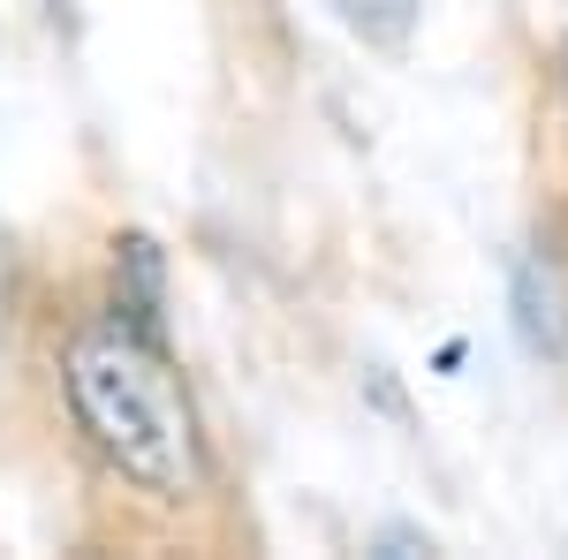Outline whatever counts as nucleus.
Returning <instances> with one entry per match:
<instances>
[{
	"label": "nucleus",
	"instance_id": "1",
	"mask_svg": "<svg viewBox=\"0 0 568 560\" xmlns=\"http://www.w3.org/2000/svg\"><path fill=\"white\" fill-rule=\"evenodd\" d=\"M69 409H77L84 439L130 485L160 492V500H190L205 485L197 409H190V387H182L160 334H144L130 318H106V326L77 334V348H69Z\"/></svg>",
	"mask_w": 568,
	"mask_h": 560
},
{
	"label": "nucleus",
	"instance_id": "2",
	"mask_svg": "<svg viewBox=\"0 0 568 560\" xmlns=\"http://www.w3.org/2000/svg\"><path fill=\"white\" fill-rule=\"evenodd\" d=\"M326 8L372 45H402L409 31H417V16H425V0H326Z\"/></svg>",
	"mask_w": 568,
	"mask_h": 560
}]
</instances>
